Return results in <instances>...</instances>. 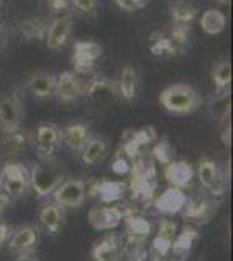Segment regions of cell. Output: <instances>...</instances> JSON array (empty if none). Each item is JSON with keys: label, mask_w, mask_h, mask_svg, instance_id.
Listing matches in <instances>:
<instances>
[{"label": "cell", "mask_w": 233, "mask_h": 261, "mask_svg": "<svg viewBox=\"0 0 233 261\" xmlns=\"http://www.w3.org/2000/svg\"><path fill=\"white\" fill-rule=\"evenodd\" d=\"M131 195H133V202L136 205L129 209L143 213L145 209L153 204L155 192L159 187V179H157V166L151 155H139L136 161H133L131 166Z\"/></svg>", "instance_id": "cell-1"}, {"label": "cell", "mask_w": 233, "mask_h": 261, "mask_svg": "<svg viewBox=\"0 0 233 261\" xmlns=\"http://www.w3.org/2000/svg\"><path fill=\"white\" fill-rule=\"evenodd\" d=\"M160 105L169 113L174 115H188L200 108L202 98L188 84H172L160 92Z\"/></svg>", "instance_id": "cell-2"}, {"label": "cell", "mask_w": 233, "mask_h": 261, "mask_svg": "<svg viewBox=\"0 0 233 261\" xmlns=\"http://www.w3.org/2000/svg\"><path fill=\"white\" fill-rule=\"evenodd\" d=\"M63 183V169L54 161H40L30 171V187L39 197L53 195Z\"/></svg>", "instance_id": "cell-3"}, {"label": "cell", "mask_w": 233, "mask_h": 261, "mask_svg": "<svg viewBox=\"0 0 233 261\" xmlns=\"http://www.w3.org/2000/svg\"><path fill=\"white\" fill-rule=\"evenodd\" d=\"M0 188L9 199H21L30 190V172L19 162H6L0 169Z\"/></svg>", "instance_id": "cell-4"}, {"label": "cell", "mask_w": 233, "mask_h": 261, "mask_svg": "<svg viewBox=\"0 0 233 261\" xmlns=\"http://www.w3.org/2000/svg\"><path fill=\"white\" fill-rule=\"evenodd\" d=\"M84 94L87 96L89 103L96 108H107L120 98L117 82L110 77H94L86 86Z\"/></svg>", "instance_id": "cell-5"}, {"label": "cell", "mask_w": 233, "mask_h": 261, "mask_svg": "<svg viewBox=\"0 0 233 261\" xmlns=\"http://www.w3.org/2000/svg\"><path fill=\"white\" fill-rule=\"evenodd\" d=\"M103 56V47L97 42L92 40H79L73 44V56L71 65L75 68V73H91L96 68L97 61Z\"/></svg>", "instance_id": "cell-6"}, {"label": "cell", "mask_w": 233, "mask_h": 261, "mask_svg": "<svg viewBox=\"0 0 233 261\" xmlns=\"http://www.w3.org/2000/svg\"><path fill=\"white\" fill-rule=\"evenodd\" d=\"M35 150L40 161H54L61 146V129L54 124H40L35 130Z\"/></svg>", "instance_id": "cell-7"}, {"label": "cell", "mask_w": 233, "mask_h": 261, "mask_svg": "<svg viewBox=\"0 0 233 261\" xmlns=\"http://www.w3.org/2000/svg\"><path fill=\"white\" fill-rule=\"evenodd\" d=\"M54 202L63 209H77L86 202V181L82 179H66L53 192Z\"/></svg>", "instance_id": "cell-8"}, {"label": "cell", "mask_w": 233, "mask_h": 261, "mask_svg": "<svg viewBox=\"0 0 233 261\" xmlns=\"http://www.w3.org/2000/svg\"><path fill=\"white\" fill-rule=\"evenodd\" d=\"M198 181L213 197H221L226 188V176L223 174L221 167L211 159H202L198 162Z\"/></svg>", "instance_id": "cell-9"}, {"label": "cell", "mask_w": 233, "mask_h": 261, "mask_svg": "<svg viewBox=\"0 0 233 261\" xmlns=\"http://www.w3.org/2000/svg\"><path fill=\"white\" fill-rule=\"evenodd\" d=\"M23 122V105L18 98V94L0 96V130L4 134L12 133V130L21 127Z\"/></svg>", "instance_id": "cell-10"}, {"label": "cell", "mask_w": 233, "mask_h": 261, "mask_svg": "<svg viewBox=\"0 0 233 261\" xmlns=\"http://www.w3.org/2000/svg\"><path fill=\"white\" fill-rule=\"evenodd\" d=\"M157 140V130L148 125L138 130H133L131 136L124 138V145H122V153L127 161H136L139 155L145 153V148L151 141Z\"/></svg>", "instance_id": "cell-11"}, {"label": "cell", "mask_w": 233, "mask_h": 261, "mask_svg": "<svg viewBox=\"0 0 233 261\" xmlns=\"http://www.w3.org/2000/svg\"><path fill=\"white\" fill-rule=\"evenodd\" d=\"M86 91V86L79 79L75 71H63L56 75V91L54 96L61 101V103H73Z\"/></svg>", "instance_id": "cell-12"}, {"label": "cell", "mask_w": 233, "mask_h": 261, "mask_svg": "<svg viewBox=\"0 0 233 261\" xmlns=\"http://www.w3.org/2000/svg\"><path fill=\"white\" fill-rule=\"evenodd\" d=\"M71 32H73V18L70 14L59 16L49 24L47 35H45V45L50 50H61L68 44Z\"/></svg>", "instance_id": "cell-13"}, {"label": "cell", "mask_w": 233, "mask_h": 261, "mask_svg": "<svg viewBox=\"0 0 233 261\" xmlns=\"http://www.w3.org/2000/svg\"><path fill=\"white\" fill-rule=\"evenodd\" d=\"M124 220V211L118 205H99L89 211V223L94 230H113Z\"/></svg>", "instance_id": "cell-14"}, {"label": "cell", "mask_w": 233, "mask_h": 261, "mask_svg": "<svg viewBox=\"0 0 233 261\" xmlns=\"http://www.w3.org/2000/svg\"><path fill=\"white\" fill-rule=\"evenodd\" d=\"M186 200H188V197H186V193L181 190V188L169 187L167 190H164L157 199H153V205L160 214L174 216V214L183 211Z\"/></svg>", "instance_id": "cell-15"}, {"label": "cell", "mask_w": 233, "mask_h": 261, "mask_svg": "<svg viewBox=\"0 0 233 261\" xmlns=\"http://www.w3.org/2000/svg\"><path fill=\"white\" fill-rule=\"evenodd\" d=\"M216 211H218V205L213 200L205 199V197H193V199L186 200L181 213L186 221L192 220L197 223H207L214 216Z\"/></svg>", "instance_id": "cell-16"}, {"label": "cell", "mask_w": 233, "mask_h": 261, "mask_svg": "<svg viewBox=\"0 0 233 261\" xmlns=\"http://www.w3.org/2000/svg\"><path fill=\"white\" fill-rule=\"evenodd\" d=\"M124 241L118 235L108 233L92 247V259L94 261H120Z\"/></svg>", "instance_id": "cell-17"}, {"label": "cell", "mask_w": 233, "mask_h": 261, "mask_svg": "<svg viewBox=\"0 0 233 261\" xmlns=\"http://www.w3.org/2000/svg\"><path fill=\"white\" fill-rule=\"evenodd\" d=\"M216 91L218 92H214V96H211V99L207 101V113L214 122L226 124L231 112V91L230 87Z\"/></svg>", "instance_id": "cell-18"}, {"label": "cell", "mask_w": 233, "mask_h": 261, "mask_svg": "<svg viewBox=\"0 0 233 261\" xmlns=\"http://www.w3.org/2000/svg\"><path fill=\"white\" fill-rule=\"evenodd\" d=\"M164 33L167 37L169 44H171L174 58L183 56L190 49V42H192V28H190V24L171 23L167 28H164Z\"/></svg>", "instance_id": "cell-19"}, {"label": "cell", "mask_w": 233, "mask_h": 261, "mask_svg": "<svg viewBox=\"0 0 233 261\" xmlns=\"http://www.w3.org/2000/svg\"><path fill=\"white\" fill-rule=\"evenodd\" d=\"M37 242H39V230H37V226L24 225L11 233L9 249L12 252H16V254H18V252H24V251H33Z\"/></svg>", "instance_id": "cell-20"}, {"label": "cell", "mask_w": 233, "mask_h": 261, "mask_svg": "<svg viewBox=\"0 0 233 261\" xmlns=\"http://www.w3.org/2000/svg\"><path fill=\"white\" fill-rule=\"evenodd\" d=\"M165 178L174 188H186L195 178V171L186 161H172L165 166Z\"/></svg>", "instance_id": "cell-21"}, {"label": "cell", "mask_w": 233, "mask_h": 261, "mask_svg": "<svg viewBox=\"0 0 233 261\" xmlns=\"http://www.w3.org/2000/svg\"><path fill=\"white\" fill-rule=\"evenodd\" d=\"M118 94L125 101H134L139 96L141 89V81H139V73L133 65H125L120 71V79H118Z\"/></svg>", "instance_id": "cell-22"}, {"label": "cell", "mask_w": 233, "mask_h": 261, "mask_svg": "<svg viewBox=\"0 0 233 261\" xmlns=\"http://www.w3.org/2000/svg\"><path fill=\"white\" fill-rule=\"evenodd\" d=\"M28 89L37 99H49L56 91V75L49 71H37L30 77Z\"/></svg>", "instance_id": "cell-23"}, {"label": "cell", "mask_w": 233, "mask_h": 261, "mask_svg": "<svg viewBox=\"0 0 233 261\" xmlns=\"http://www.w3.org/2000/svg\"><path fill=\"white\" fill-rule=\"evenodd\" d=\"M107 150H108L107 140H103L101 136H89L86 145L79 151L80 161L86 164V166H94V164H97L107 155Z\"/></svg>", "instance_id": "cell-24"}, {"label": "cell", "mask_w": 233, "mask_h": 261, "mask_svg": "<svg viewBox=\"0 0 233 261\" xmlns=\"http://www.w3.org/2000/svg\"><path fill=\"white\" fill-rule=\"evenodd\" d=\"M47 21L42 18H28L18 23V32L24 42H42L47 35Z\"/></svg>", "instance_id": "cell-25"}, {"label": "cell", "mask_w": 233, "mask_h": 261, "mask_svg": "<svg viewBox=\"0 0 233 261\" xmlns=\"http://www.w3.org/2000/svg\"><path fill=\"white\" fill-rule=\"evenodd\" d=\"M39 220L42 223V226H44L49 233L56 235L58 231L61 230L63 221H65V209L59 207L56 202H49V204H45L44 207L40 209Z\"/></svg>", "instance_id": "cell-26"}, {"label": "cell", "mask_w": 233, "mask_h": 261, "mask_svg": "<svg viewBox=\"0 0 233 261\" xmlns=\"http://www.w3.org/2000/svg\"><path fill=\"white\" fill-rule=\"evenodd\" d=\"M87 138H89V127L86 124H82V122H75V124H70L65 129H61V141L70 150L77 151V153L86 145Z\"/></svg>", "instance_id": "cell-27"}, {"label": "cell", "mask_w": 233, "mask_h": 261, "mask_svg": "<svg viewBox=\"0 0 233 261\" xmlns=\"http://www.w3.org/2000/svg\"><path fill=\"white\" fill-rule=\"evenodd\" d=\"M124 211V220L127 226V235H134V237H143L148 239V235L151 233V223L146 220L139 211L134 209H122Z\"/></svg>", "instance_id": "cell-28"}, {"label": "cell", "mask_w": 233, "mask_h": 261, "mask_svg": "<svg viewBox=\"0 0 233 261\" xmlns=\"http://www.w3.org/2000/svg\"><path fill=\"white\" fill-rule=\"evenodd\" d=\"M30 143H32V134H30L28 130L19 127V129L12 130V133L4 134L0 146H2V150L6 151V153H19V151L28 148Z\"/></svg>", "instance_id": "cell-29"}, {"label": "cell", "mask_w": 233, "mask_h": 261, "mask_svg": "<svg viewBox=\"0 0 233 261\" xmlns=\"http://www.w3.org/2000/svg\"><path fill=\"white\" fill-rule=\"evenodd\" d=\"M197 6L190 2V0H172L169 4V16H171L172 23L190 24L197 18Z\"/></svg>", "instance_id": "cell-30"}, {"label": "cell", "mask_w": 233, "mask_h": 261, "mask_svg": "<svg viewBox=\"0 0 233 261\" xmlns=\"http://www.w3.org/2000/svg\"><path fill=\"white\" fill-rule=\"evenodd\" d=\"M198 239V231L197 228H192V226H185L181 230V233L176 235V239L172 241V246H171V252H174L176 258L179 259H185L186 256L190 254L192 251L195 241Z\"/></svg>", "instance_id": "cell-31"}, {"label": "cell", "mask_w": 233, "mask_h": 261, "mask_svg": "<svg viewBox=\"0 0 233 261\" xmlns=\"http://www.w3.org/2000/svg\"><path fill=\"white\" fill-rule=\"evenodd\" d=\"M127 187L122 181H112V179H103L97 185V197L103 204H115L125 195Z\"/></svg>", "instance_id": "cell-32"}, {"label": "cell", "mask_w": 233, "mask_h": 261, "mask_svg": "<svg viewBox=\"0 0 233 261\" xmlns=\"http://www.w3.org/2000/svg\"><path fill=\"white\" fill-rule=\"evenodd\" d=\"M200 27L207 35H219L226 27V16L218 9H207L200 16Z\"/></svg>", "instance_id": "cell-33"}, {"label": "cell", "mask_w": 233, "mask_h": 261, "mask_svg": "<svg viewBox=\"0 0 233 261\" xmlns=\"http://www.w3.org/2000/svg\"><path fill=\"white\" fill-rule=\"evenodd\" d=\"M211 79L216 89H226L231 84V63L228 60H219L213 65Z\"/></svg>", "instance_id": "cell-34"}, {"label": "cell", "mask_w": 233, "mask_h": 261, "mask_svg": "<svg viewBox=\"0 0 233 261\" xmlns=\"http://www.w3.org/2000/svg\"><path fill=\"white\" fill-rule=\"evenodd\" d=\"M151 159H153L155 162L162 164V166H167V164H171L174 161V148H172L171 141L165 136L157 141V145L153 146V150H151Z\"/></svg>", "instance_id": "cell-35"}, {"label": "cell", "mask_w": 233, "mask_h": 261, "mask_svg": "<svg viewBox=\"0 0 233 261\" xmlns=\"http://www.w3.org/2000/svg\"><path fill=\"white\" fill-rule=\"evenodd\" d=\"M157 235L162 239H167V241H174L177 235V225L174 221L167 220V218H162L159 223V231H157Z\"/></svg>", "instance_id": "cell-36"}, {"label": "cell", "mask_w": 233, "mask_h": 261, "mask_svg": "<svg viewBox=\"0 0 233 261\" xmlns=\"http://www.w3.org/2000/svg\"><path fill=\"white\" fill-rule=\"evenodd\" d=\"M70 4L79 12H82V14H87V16H96L97 6H99V2H97V0H71Z\"/></svg>", "instance_id": "cell-37"}, {"label": "cell", "mask_w": 233, "mask_h": 261, "mask_svg": "<svg viewBox=\"0 0 233 261\" xmlns=\"http://www.w3.org/2000/svg\"><path fill=\"white\" fill-rule=\"evenodd\" d=\"M171 246H172V241H167V239H162V237H157L153 239L151 242V247H153V254L160 256V258H165V256L171 252Z\"/></svg>", "instance_id": "cell-38"}, {"label": "cell", "mask_w": 233, "mask_h": 261, "mask_svg": "<svg viewBox=\"0 0 233 261\" xmlns=\"http://www.w3.org/2000/svg\"><path fill=\"white\" fill-rule=\"evenodd\" d=\"M113 2H115L117 7H120L122 11L134 12V11L143 9L150 0H113Z\"/></svg>", "instance_id": "cell-39"}, {"label": "cell", "mask_w": 233, "mask_h": 261, "mask_svg": "<svg viewBox=\"0 0 233 261\" xmlns=\"http://www.w3.org/2000/svg\"><path fill=\"white\" fill-rule=\"evenodd\" d=\"M112 171L115 172V174H120V176L129 174V171H131V164H129V161H127L125 157H122L120 153H117L115 161L112 162Z\"/></svg>", "instance_id": "cell-40"}, {"label": "cell", "mask_w": 233, "mask_h": 261, "mask_svg": "<svg viewBox=\"0 0 233 261\" xmlns=\"http://www.w3.org/2000/svg\"><path fill=\"white\" fill-rule=\"evenodd\" d=\"M11 233H12V228L6 223H0V249L6 246V242L11 239Z\"/></svg>", "instance_id": "cell-41"}, {"label": "cell", "mask_w": 233, "mask_h": 261, "mask_svg": "<svg viewBox=\"0 0 233 261\" xmlns=\"http://www.w3.org/2000/svg\"><path fill=\"white\" fill-rule=\"evenodd\" d=\"M47 6H49V9H50V11L59 12V11L68 9L70 2H68V0H47Z\"/></svg>", "instance_id": "cell-42"}, {"label": "cell", "mask_w": 233, "mask_h": 261, "mask_svg": "<svg viewBox=\"0 0 233 261\" xmlns=\"http://www.w3.org/2000/svg\"><path fill=\"white\" fill-rule=\"evenodd\" d=\"M221 141L226 148L231 146V125L228 124V122H226V125H224V129L221 130Z\"/></svg>", "instance_id": "cell-43"}, {"label": "cell", "mask_w": 233, "mask_h": 261, "mask_svg": "<svg viewBox=\"0 0 233 261\" xmlns=\"http://www.w3.org/2000/svg\"><path fill=\"white\" fill-rule=\"evenodd\" d=\"M14 261H40L39 259V254L33 251H24V252H18Z\"/></svg>", "instance_id": "cell-44"}, {"label": "cell", "mask_w": 233, "mask_h": 261, "mask_svg": "<svg viewBox=\"0 0 233 261\" xmlns=\"http://www.w3.org/2000/svg\"><path fill=\"white\" fill-rule=\"evenodd\" d=\"M7 45H9V35H7V32L0 27V53H2Z\"/></svg>", "instance_id": "cell-45"}, {"label": "cell", "mask_w": 233, "mask_h": 261, "mask_svg": "<svg viewBox=\"0 0 233 261\" xmlns=\"http://www.w3.org/2000/svg\"><path fill=\"white\" fill-rule=\"evenodd\" d=\"M9 202H11L9 197H7L6 193L0 192V214H2L4 211H6V207H7V205H9Z\"/></svg>", "instance_id": "cell-46"}, {"label": "cell", "mask_w": 233, "mask_h": 261, "mask_svg": "<svg viewBox=\"0 0 233 261\" xmlns=\"http://www.w3.org/2000/svg\"><path fill=\"white\" fill-rule=\"evenodd\" d=\"M219 4H224V6H228V4H230V0H218Z\"/></svg>", "instance_id": "cell-47"}, {"label": "cell", "mask_w": 233, "mask_h": 261, "mask_svg": "<svg viewBox=\"0 0 233 261\" xmlns=\"http://www.w3.org/2000/svg\"><path fill=\"white\" fill-rule=\"evenodd\" d=\"M0 14H2V0H0Z\"/></svg>", "instance_id": "cell-48"}, {"label": "cell", "mask_w": 233, "mask_h": 261, "mask_svg": "<svg viewBox=\"0 0 233 261\" xmlns=\"http://www.w3.org/2000/svg\"><path fill=\"white\" fill-rule=\"evenodd\" d=\"M68 2H71V0H68Z\"/></svg>", "instance_id": "cell-49"}]
</instances>
